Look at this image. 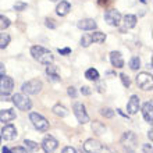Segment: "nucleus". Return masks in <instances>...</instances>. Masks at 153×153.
<instances>
[{
  "label": "nucleus",
  "mask_w": 153,
  "mask_h": 153,
  "mask_svg": "<svg viewBox=\"0 0 153 153\" xmlns=\"http://www.w3.org/2000/svg\"><path fill=\"white\" fill-rule=\"evenodd\" d=\"M4 73H6V67H4L3 63H0V76L4 75Z\"/></svg>",
  "instance_id": "obj_41"
},
{
  "label": "nucleus",
  "mask_w": 153,
  "mask_h": 153,
  "mask_svg": "<svg viewBox=\"0 0 153 153\" xmlns=\"http://www.w3.org/2000/svg\"><path fill=\"white\" fill-rule=\"evenodd\" d=\"M11 100H13V103L16 105L17 109L22 110V111H28V110H31V107H32V102L29 100L27 95H22V93H16V95L11 97Z\"/></svg>",
  "instance_id": "obj_2"
},
{
  "label": "nucleus",
  "mask_w": 153,
  "mask_h": 153,
  "mask_svg": "<svg viewBox=\"0 0 153 153\" xmlns=\"http://www.w3.org/2000/svg\"><path fill=\"white\" fill-rule=\"evenodd\" d=\"M110 61H111L113 67H116V68H123L124 67V59H123L120 52L110 53Z\"/></svg>",
  "instance_id": "obj_16"
},
{
  "label": "nucleus",
  "mask_w": 153,
  "mask_h": 153,
  "mask_svg": "<svg viewBox=\"0 0 153 153\" xmlns=\"http://www.w3.org/2000/svg\"><path fill=\"white\" fill-rule=\"evenodd\" d=\"M13 88H14V81L13 78L7 75H1L0 76V93L3 95H10L13 92Z\"/></svg>",
  "instance_id": "obj_8"
},
{
  "label": "nucleus",
  "mask_w": 153,
  "mask_h": 153,
  "mask_svg": "<svg viewBox=\"0 0 153 153\" xmlns=\"http://www.w3.org/2000/svg\"><path fill=\"white\" fill-rule=\"evenodd\" d=\"M46 74H48V78L53 82H59L60 81V76L57 74V67L53 64H48L46 67Z\"/></svg>",
  "instance_id": "obj_19"
},
{
  "label": "nucleus",
  "mask_w": 153,
  "mask_h": 153,
  "mask_svg": "<svg viewBox=\"0 0 153 153\" xmlns=\"http://www.w3.org/2000/svg\"><path fill=\"white\" fill-rule=\"evenodd\" d=\"M17 117L16 111L13 109H4L0 110V121L1 123H8V121H13Z\"/></svg>",
  "instance_id": "obj_18"
},
{
  "label": "nucleus",
  "mask_w": 153,
  "mask_h": 153,
  "mask_svg": "<svg viewBox=\"0 0 153 153\" xmlns=\"http://www.w3.org/2000/svg\"><path fill=\"white\" fill-rule=\"evenodd\" d=\"M123 24H124V28L121 31H125V29H129V28H134L137 25V16L134 14H127L123 20Z\"/></svg>",
  "instance_id": "obj_20"
},
{
  "label": "nucleus",
  "mask_w": 153,
  "mask_h": 153,
  "mask_svg": "<svg viewBox=\"0 0 153 153\" xmlns=\"http://www.w3.org/2000/svg\"><path fill=\"white\" fill-rule=\"evenodd\" d=\"M10 24H11V21L8 20L7 17L0 16V31H4L6 28H8V27H10Z\"/></svg>",
  "instance_id": "obj_27"
},
{
  "label": "nucleus",
  "mask_w": 153,
  "mask_h": 153,
  "mask_svg": "<svg viewBox=\"0 0 153 153\" xmlns=\"http://www.w3.org/2000/svg\"><path fill=\"white\" fill-rule=\"evenodd\" d=\"M76 27L79 29H82V31H93V29L97 28V24L96 21L92 20V18H85V20L78 21Z\"/></svg>",
  "instance_id": "obj_13"
},
{
  "label": "nucleus",
  "mask_w": 153,
  "mask_h": 153,
  "mask_svg": "<svg viewBox=\"0 0 153 153\" xmlns=\"http://www.w3.org/2000/svg\"><path fill=\"white\" fill-rule=\"evenodd\" d=\"M142 116H143L145 121H148L149 124L153 123V103H152V100L146 102L145 105L142 106Z\"/></svg>",
  "instance_id": "obj_14"
},
{
  "label": "nucleus",
  "mask_w": 153,
  "mask_h": 153,
  "mask_svg": "<svg viewBox=\"0 0 153 153\" xmlns=\"http://www.w3.org/2000/svg\"><path fill=\"white\" fill-rule=\"evenodd\" d=\"M45 25H46L48 28H50V29H54L57 27V24L54 22V20H52V18H46V21H45Z\"/></svg>",
  "instance_id": "obj_33"
},
{
  "label": "nucleus",
  "mask_w": 153,
  "mask_h": 153,
  "mask_svg": "<svg viewBox=\"0 0 153 153\" xmlns=\"http://www.w3.org/2000/svg\"><path fill=\"white\" fill-rule=\"evenodd\" d=\"M57 146H59V142H57V139L54 137H52V135L45 137L43 141H42V149L46 153H53L57 149Z\"/></svg>",
  "instance_id": "obj_9"
},
{
  "label": "nucleus",
  "mask_w": 153,
  "mask_h": 153,
  "mask_svg": "<svg viewBox=\"0 0 153 153\" xmlns=\"http://www.w3.org/2000/svg\"><path fill=\"white\" fill-rule=\"evenodd\" d=\"M42 86L43 85H42V82L39 79H31L24 82L21 89H22V92L25 95H36V93H39L42 91Z\"/></svg>",
  "instance_id": "obj_4"
},
{
  "label": "nucleus",
  "mask_w": 153,
  "mask_h": 153,
  "mask_svg": "<svg viewBox=\"0 0 153 153\" xmlns=\"http://www.w3.org/2000/svg\"><path fill=\"white\" fill-rule=\"evenodd\" d=\"M121 20L123 18H121V14L118 10L111 8V10H107L105 13V21L111 27H118L121 24Z\"/></svg>",
  "instance_id": "obj_5"
},
{
  "label": "nucleus",
  "mask_w": 153,
  "mask_h": 153,
  "mask_svg": "<svg viewBox=\"0 0 153 153\" xmlns=\"http://www.w3.org/2000/svg\"><path fill=\"white\" fill-rule=\"evenodd\" d=\"M103 146L96 139H86L84 143V150L86 153H100Z\"/></svg>",
  "instance_id": "obj_10"
},
{
  "label": "nucleus",
  "mask_w": 153,
  "mask_h": 153,
  "mask_svg": "<svg viewBox=\"0 0 153 153\" xmlns=\"http://www.w3.org/2000/svg\"><path fill=\"white\" fill-rule=\"evenodd\" d=\"M91 39H92V42H95V43H103L106 40V35L103 32H93L92 35H91Z\"/></svg>",
  "instance_id": "obj_24"
},
{
  "label": "nucleus",
  "mask_w": 153,
  "mask_h": 153,
  "mask_svg": "<svg viewBox=\"0 0 153 153\" xmlns=\"http://www.w3.org/2000/svg\"><path fill=\"white\" fill-rule=\"evenodd\" d=\"M53 113L56 114V116H59V117H65L67 114H68V110L65 109L63 105H56L54 107H53Z\"/></svg>",
  "instance_id": "obj_22"
},
{
  "label": "nucleus",
  "mask_w": 153,
  "mask_h": 153,
  "mask_svg": "<svg viewBox=\"0 0 153 153\" xmlns=\"http://www.w3.org/2000/svg\"><path fill=\"white\" fill-rule=\"evenodd\" d=\"M81 93H82V95H85V96H88V95H91V93H92V91H91V88H89V86H82V88H81Z\"/></svg>",
  "instance_id": "obj_35"
},
{
  "label": "nucleus",
  "mask_w": 153,
  "mask_h": 153,
  "mask_svg": "<svg viewBox=\"0 0 153 153\" xmlns=\"http://www.w3.org/2000/svg\"><path fill=\"white\" fill-rule=\"evenodd\" d=\"M11 152L13 153H29L28 150L25 149V148H22V146H16V148H14Z\"/></svg>",
  "instance_id": "obj_34"
},
{
  "label": "nucleus",
  "mask_w": 153,
  "mask_h": 153,
  "mask_svg": "<svg viewBox=\"0 0 153 153\" xmlns=\"http://www.w3.org/2000/svg\"><path fill=\"white\" fill-rule=\"evenodd\" d=\"M70 11H71V4H70L68 1H65V0H60V3L57 4V7H56L57 14L60 17H64V16H67Z\"/></svg>",
  "instance_id": "obj_17"
},
{
  "label": "nucleus",
  "mask_w": 153,
  "mask_h": 153,
  "mask_svg": "<svg viewBox=\"0 0 153 153\" xmlns=\"http://www.w3.org/2000/svg\"><path fill=\"white\" fill-rule=\"evenodd\" d=\"M0 142H1V137H0Z\"/></svg>",
  "instance_id": "obj_47"
},
{
  "label": "nucleus",
  "mask_w": 153,
  "mask_h": 153,
  "mask_svg": "<svg viewBox=\"0 0 153 153\" xmlns=\"http://www.w3.org/2000/svg\"><path fill=\"white\" fill-rule=\"evenodd\" d=\"M50 1H59V0H50Z\"/></svg>",
  "instance_id": "obj_46"
},
{
  "label": "nucleus",
  "mask_w": 153,
  "mask_h": 153,
  "mask_svg": "<svg viewBox=\"0 0 153 153\" xmlns=\"http://www.w3.org/2000/svg\"><path fill=\"white\" fill-rule=\"evenodd\" d=\"M73 110H74V114H75L76 120L79 124H86L89 121V116L86 113V110H85V106L82 103H75L73 106Z\"/></svg>",
  "instance_id": "obj_6"
},
{
  "label": "nucleus",
  "mask_w": 153,
  "mask_h": 153,
  "mask_svg": "<svg viewBox=\"0 0 153 153\" xmlns=\"http://www.w3.org/2000/svg\"><path fill=\"white\" fill-rule=\"evenodd\" d=\"M139 106H141V102H139V97L137 95H132L129 97V102L127 105V111L128 114H137L138 110H139Z\"/></svg>",
  "instance_id": "obj_15"
},
{
  "label": "nucleus",
  "mask_w": 153,
  "mask_h": 153,
  "mask_svg": "<svg viewBox=\"0 0 153 153\" xmlns=\"http://www.w3.org/2000/svg\"><path fill=\"white\" fill-rule=\"evenodd\" d=\"M128 65H129V68L131 70H134V71H137L139 67H141V59L138 56H134L131 60H129V63H128Z\"/></svg>",
  "instance_id": "obj_25"
},
{
  "label": "nucleus",
  "mask_w": 153,
  "mask_h": 153,
  "mask_svg": "<svg viewBox=\"0 0 153 153\" xmlns=\"http://www.w3.org/2000/svg\"><path fill=\"white\" fill-rule=\"evenodd\" d=\"M10 40H11V36L8 35V33L3 32L0 33V49H6L10 43Z\"/></svg>",
  "instance_id": "obj_23"
},
{
  "label": "nucleus",
  "mask_w": 153,
  "mask_h": 153,
  "mask_svg": "<svg viewBox=\"0 0 153 153\" xmlns=\"http://www.w3.org/2000/svg\"><path fill=\"white\" fill-rule=\"evenodd\" d=\"M59 53H60V54H63V56H67V54H70V53H71V49H70V48L59 49Z\"/></svg>",
  "instance_id": "obj_37"
},
{
  "label": "nucleus",
  "mask_w": 153,
  "mask_h": 153,
  "mask_svg": "<svg viewBox=\"0 0 153 153\" xmlns=\"http://www.w3.org/2000/svg\"><path fill=\"white\" fill-rule=\"evenodd\" d=\"M141 1H142V3H146V0H141Z\"/></svg>",
  "instance_id": "obj_45"
},
{
  "label": "nucleus",
  "mask_w": 153,
  "mask_h": 153,
  "mask_svg": "<svg viewBox=\"0 0 153 153\" xmlns=\"http://www.w3.org/2000/svg\"><path fill=\"white\" fill-rule=\"evenodd\" d=\"M85 78L89 81H99V73L95 68H88L85 71Z\"/></svg>",
  "instance_id": "obj_21"
},
{
  "label": "nucleus",
  "mask_w": 153,
  "mask_h": 153,
  "mask_svg": "<svg viewBox=\"0 0 153 153\" xmlns=\"http://www.w3.org/2000/svg\"><path fill=\"white\" fill-rule=\"evenodd\" d=\"M137 84L138 86L143 91H150L152 89V75L148 73H141L137 76Z\"/></svg>",
  "instance_id": "obj_7"
},
{
  "label": "nucleus",
  "mask_w": 153,
  "mask_h": 153,
  "mask_svg": "<svg viewBox=\"0 0 153 153\" xmlns=\"http://www.w3.org/2000/svg\"><path fill=\"white\" fill-rule=\"evenodd\" d=\"M1 138H4L6 141H13L17 138V129L14 125L8 124V125H4L3 129H1Z\"/></svg>",
  "instance_id": "obj_12"
},
{
  "label": "nucleus",
  "mask_w": 153,
  "mask_h": 153,
  "mask_svg": "<svg viewBox=\"0 0 153 153\" xmlns=\"http://www.w3.org/2000/svg\"><path fill=\"white\" fill-rule=\"evenodd\" d=\"M29 120L32 123V125L40 132H46L49 129V121L45 118L42 114L39 113H31L29 114Z\"/></svg>",
  "instance_id": "obj_3"
},
{
  "label": "nucleus",
  "mask_w": 153,
  "mask_h": 153,
  "mask_svg": "<svg viewBox=\"0 0 153 153\" xmlns=\"http://www.w3.org/2000/svg\"><path fill=\"white\" fill-rule=\"evenodd\" d=\"M31 54H32V57L36 61L42 63V64H46V65L52 64L53 60H54L52 52L48 50V49H45L43 46H32L31 48Z\"/></svg>",
  "instance_id": "obj_1"
},
{
  "label": "nucleus",
  "mask_w": 153,
  "mask_h": 153,
  "mask_svg": "<svg viewBox=\"0 0 153 153\" xmlns=\"http://www.w3.org/2000/svg\"><path fill=\"white\" fill-rule=\"evenodd\" d=\"M143 152H145V153H152V145L149 143V145L143 146Z\"/></svg>",
  "instance_id": "obj_39"
},
{
  "label": "nucleus",
  "mask_w": 153,
  "mask_h": 153,
  "mask_svg": "<svg viewBox=\"0 0 153 153\" xmlns=\"http://www.w3.org/2000/svg\"><path fill=\"white\" fill-rule=\"evenodd\" d=\"M121 78V82H123V85H124L125 88H129V85H131V81H129V76L127 75V74H121L120 75Z\"/></svg>",
  "instance_id": "obj_32"
},
{
  "label": "nucleus",
  "mask_w": 153,
  "mask_h": 153,
  "mask_svg": "<svg viewBox=\"0 0 153 153\" xmlns=\"http://www.w3.org/2000/svg\"><path fill=\"white\" fill-rule=\"evenodd\" d=\"M92 129H93V132H96L97 135H100V134H103L106 131V127L102 123H99V121H95L92 124Z\"/></svg>",
  "instance_id": "obj_26"
},
{
  "label": "nucleus",
  "mask_w": 153,
  "mask_h": 153,
  "mask_svg": "<svg viewBox=\"0 0 153 153\" xmlns=\"http://www.w3.org/2000/svg\"><path fill=\"white\" fill-rule=\"evenodd\" d=\"M24 143H25V146H27V148H29V149L32 150V152H35V150L39 149V145H38L36 142L31 141V139H25Z\"/></svg>",
  "instance_id": "obj_28"
},
{
  "label": "nucleus",
  "mask_w": 153,
  "mask_h": 153,
  "mask_svg": "<svg viewBox=\"0 0 153 153\" xmlns=\"http://www.w3.org/2000/svg\"><path fill=\"white\" fill-rule=\"evenodd\" d=\"M27 7H28V4L24 3V1H16L14 3V10H17V11H24V10H27Z\"/></svg>",
  "instance_id": "obj_29"
},
{
  "label": "nucleus",
  "mask_w": 153,
  "mask_h": 153,
  "mask_svg": "<svg viewBox=\"0 0 153 153\" xmlns=\"http://www.w3.org/2000/svg\"><path fill=\"white\" fill-rule=\"evenodd\" d=\"M0 100H1V102L10 100V99H8V95H3V93H0Z\"/></svg>",
  "instance_id": "obj_40"
},
{
  "label": "nucleus",
  "mask_w": 153,
  "mask_h": 153,
  "mask_svg": "<svg viewBox=\"0 0 153 153\" xmlns=\"http://www.w3.org/2000/svg\"><path fill=\"white\" fill-rule=\"evenodd\" d=\"M1 153H13V152L8 149V148H6V146H4L3 149H1Z\"/></svg>",
  "instance_id": "obj_42"
},
{
  "label": "nucleus",
  "mask_w": 153,
  "mask_h": 153,
  "mask_svg": "<svg viewBox=\"0 0 153 153\" xmlns=\"http://www.w3.org/2000/svg\"><path fill=\"white\" fill-rule=\"evenodd\" d=\"M99 91H100V92H103V84H99Z\"/></svg>",
  "instance_id": "obj_44"
},
{
  "label": "nucleus",
  "mask_w": 153,
  "mask_h": 153,
  "mask_svg": "<svg viewBox=\"0 0 153 153\" xmlns=\"http://www.w3.org/2000/svg\"><path fill=\"white\" fill-rule=\"evenodd\" d=\"M135 142H137V138L134 135L131 131L124 134V137H123V143H124L125 149L129 150V153H134V148H135Z\"/></svg>",
  "instance_id": "obj_11"
},
{
  "label": "nucleus",
  "mask_w": 153,
  "mask_h": 153,
  "mask_svg": "<svg viewBox=\"0 0 153 153\" xmlns=\"http://www.w3.org/2000/svg\"><path fill=\"white\" fill-rule=\"evenodd\" d=\"M91 43H92L91 35H84V36L81 38V46H84V48H88Z\"/></svg>",
  "instance_id": "obj_30"
},
{
  "label": "nucleus",
  "mask_w": 153,
  "mask_h": 153,
  "mask_svg": "<svg viewBox=\"0 0 153 153\" xmlns=\"http://www.w3.org/2000/svg\"><path fill=\"white\" fill-rule=\"evenodd\" d=\"M152 132H153V131H152V129H150V131H149V132H148V137H149V139H150V141H152Z\"/></svg>",
  "instance_id": "obj_43"
},
{
  "label": "nucleus",
  "mask_w": 153,
  "mask_h": 153,
  "mask_svg": "<svg viewBox=\"0 0 153 153\" xmlns=\"http://www.w3.org/2000/svg\"><path fill=\"white\" fill-rule=\"evenodd\" d=\"M61 153H76V150L74 149V148H71V146H65Z\"/></svg>",
  "instance_id": "obj_38"
},
{
  "label": "nucleus",
  "mask_w": 153,
  "mask_h": 153,
  "mask_svg": "<svg viewBox=\"0 0 153 153\" xmlns=\"http://www.w3.org/2000/svg\"><path fill=\"white\" fill-rule=\"evenodd\" d=\"M67 93H68L71 97H76V91H75V88H74V86H70V88L67 89Z\"/></svg>",
  "instance_id": "obj_36"
},
{
  "label": "nucleus",
  "mask_w": 153,
  "mask_h": 153,
  "mask_svg": "<svg viewBox=\"0 0 153 153\" xmlns=\"http://www.w3.org/2000/svg\"><path fill=\"white\" fill-rule=\"evenodd\" d=\"M100 114L102 116H105V117H107V118H111V117L114 116V111L111 109H109V107H105V109L100 110Z\"/></svg>",
  "instance_id": "obj_31"
}]
</instances>
